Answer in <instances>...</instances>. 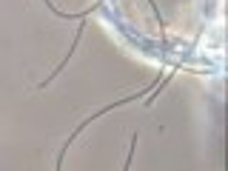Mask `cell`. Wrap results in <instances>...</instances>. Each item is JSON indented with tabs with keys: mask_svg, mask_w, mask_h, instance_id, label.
I'll use <instances>...</instances> for the list:
<instances>
[{
	"mask_svg": "<svg viewBox=\"0 0 228 171\" xmlns=\"http://www.w3.org/2000/svg\"><path fill=\"white\" fill-rule=\"evenodd\" d=\"M128 100H137V97H126V100H120V106H123V103H128ZM114 106H117V103H114ZM108 108H111V106H108ZM108 108H103V111H108ZM103 111H100V114H103ZM100 114H94V117H100Z\"/></svg>",
	"mask_w": 228,
	"mask_h": 171,
	"instance_id": "1",
	"label": "cell"
}]
</instances>
